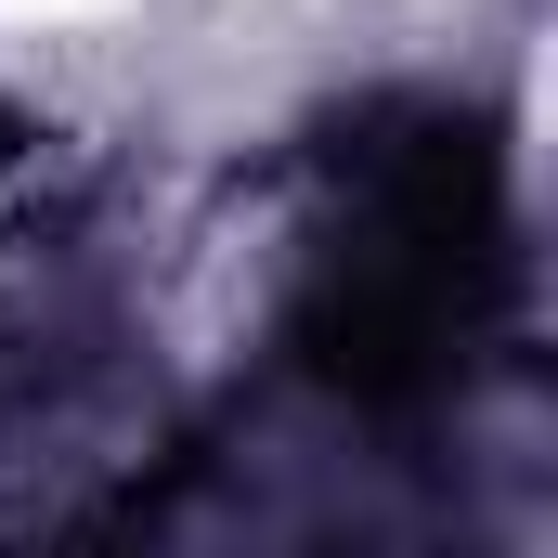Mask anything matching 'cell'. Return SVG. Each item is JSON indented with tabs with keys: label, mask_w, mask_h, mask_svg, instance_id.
<instances>
[{
	"label": "cell",
	"mask_w": 558,
	"mask_h": 558,
	"mask_svg": "<svg viewBox=\"0 0 558 558\" xmlns=\"http://www.w3.org/2000/svg\"><path fill=\"white\" fill-rule=\"evenodd\" d=\"M507 299V169L481 118H390L299 286V364L351 403H428Z\"/></svg>",
	"instance_id": "1"
}]
</instances>
